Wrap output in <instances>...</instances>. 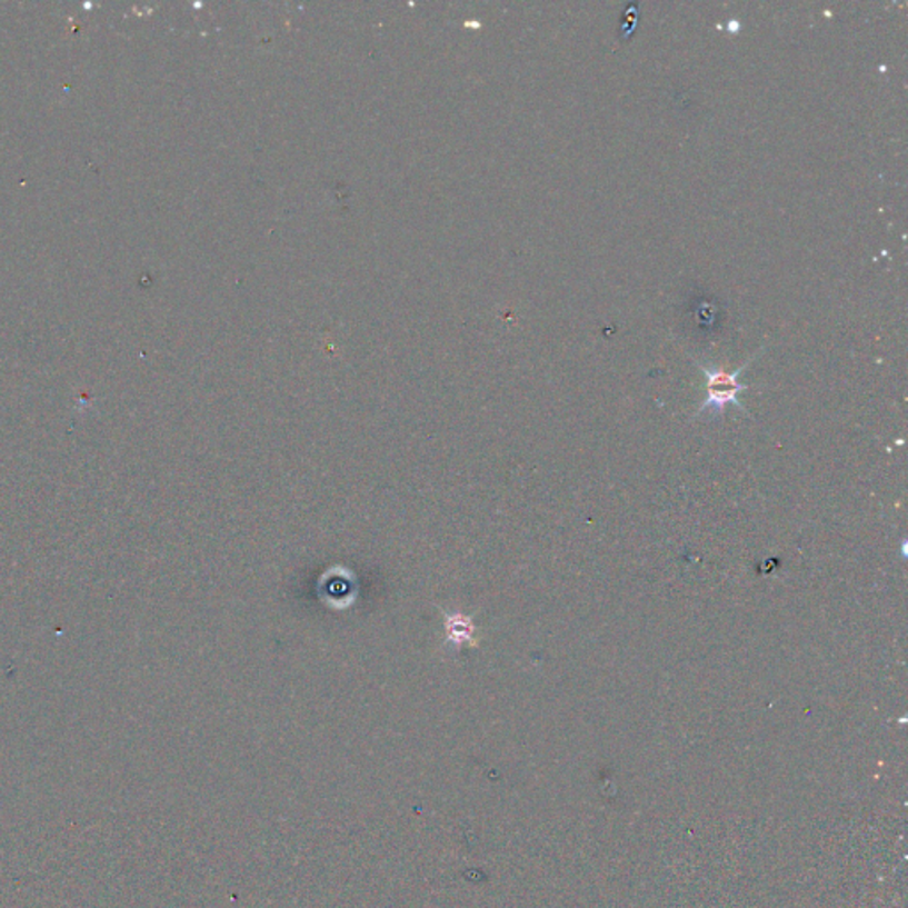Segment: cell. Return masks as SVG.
<instances>
[{"label": "cell", "instance_id": "cell-1", "mask_svg": "<svg viewBox=\"0 0 908 908\" xmlns=\"http://www.w3.org/2000/svg\"><path fill=\"white\" fill-rule=\"evenodd\" d=\"M756 357L758 356L747 360L742 368L735 369L734 373H728L725 369L708 368V366H702L698 362L702 375L707 378V398H705V401H702L701 407H699L698 412H696L694 417H701L702 413L707 412H710L714 417L720 416V413L725 412L728 405H734L738 410H742V412L747 413L742 401L738 400V395L747 391L749 386L738 382V377L749 368L750 362H752Z\"/></svg>", "mask_w": 908, "mask_h": 908}]
</instances>
